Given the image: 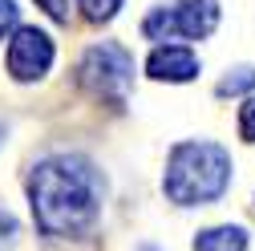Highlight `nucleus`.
Listing matches in <instances>:
<instances>
[{
	"label": "nucleus",
	"mask_w": 255,
	"mask_h": 251,
	"mask_svg": "<svg viewBox=\"0 0 255 251\" xmlns=\"http://www.w3.org/2000/svg\"><path fill=\"white\" fill-rule=\"evenodd\" d=\"M231 186V154L219 142H178L170 150L162 191L178 207L215 203Z\"/></svg>",
	"instance_id": "obj_2"
},
{
	"label": "nucleus",
	"mask_w": 255,
	"mask_h": 251,
	"mask_svg": "<svg viewBox=\"0 0 255 251\" xmlns=\"http://www.w3.org/2000/svg\"><path fill=\"white\" fill-rule=\"evenodd\" d=\"M195 251H247V231L243 227H207L195 235Z\"/></svg>",
	"instance_id": "obj_7"
},
{
	"label": "nucleus",
	"mask_w": 255,
	"mask_h": 251,
	"mask_svg": "<svg viewBox=\"0 0 255 251\" xmlns=\"http://www.w3.org/2000/svg\"><path fill=\"white\" fill-rule=\"evenodd\" d=\"M102 199H106V178L81 154L45 158L28 174V203H33L37 227L57 239L89 235L93 223L102 219Z\"/></svg>",
	"instance_id": "obj_1"
},
{
	"label": "nucleus",
	"mask_w": 255,
	"mask_h": 251,
	"mask_svg": "<svg viewBox=\"0 0 255 251\" xmlns=\"http://www.w3.org/2000/svg\"><path fill=\"white\" fill-rule=\"evenodd\" d=\"M37 4H45V12H49L53 20H61V24L69 20V0H37Z\"/></svg>",
	"instance_id": "obj_13"
},
{
	"label": "nucleus",
	"mask_w": 255,
	"mask_h": 251,
	"mask_svg": "<svg viewBox=\"0 0 255 251\" xmlns=\"http://www.w3.org/2000/svg\"><path fill=\"white\" fill-rule=\"evenodd\" d=\"M49 65H53V41H49V33H41V28H33V24L16 28V37L8 45V73L28 85V81H41L49 73Z\"/></svg>",
	"instance_id": "obj_5"
},
{
	"label": "nucleus",
	"mask_w": 255,
	"mask_h": 251,
	"mask_svg": "<svg viewBox=\"0 0 255 251\" xmlns=\"http://www.w3.org/2000/svg\"><path fill=\"white\" fill-rule=\"evenodd\" d=\"M77 81L85 93L102 98L110 106H126L134 89V57L126 53L122 45L114 41H102V45H89L81 65H77Z\"/></svg>",
	"instance_id": "obj_3"
},
{
	"label": "nucleus",
	"mask_w": 255,
	"mask_h": 251,
	"mask_svg": "<svg viewBox=\"0 0 255 251\" xmlns=\"http://www.w3.org/2000/svg\"><path fill=\"white\" fill-rule=\"evenodd\" d=\"M81 4V12H85V20H93V24H102V20H110L118 8H122V0H77Z\"/></svg>",
	"instance_id": "obj_9"
},
{
	"label": "nucleus",
	"mask_w": 255,
	"mask_h": 251,
	"mask_svg": "<svg viewBox=\"0 0 255 251\" xmlns=\"http://www.w3.org/2000/svg\"><path fill=\"white\" fill-rule=\"evenodd\" d=\"M239 134H243V142H255V98H247L239 106Z\"/></svg>",
	"instance_id": "obj_11"
},
{
	"label": "nucleus",
	"mask_w": 255,
	"mask_h": 251,
	"mask_svg": "<svg viewBox=\"0 0 255 251\" xmlns=\"http://www.w3.org/2000/svg\"><path fill=\"white\" fill-rule=\"evenodd\" d=\"M146 73L154 81H190L199 77V57L186 45H158L146 61Z\"/></svg>",
	"instance_id": "obj_6"
},
{
	"label": "nucleus",
	"mask_w": 255,
	"mask_h": 251,
	"mask_svg": "<svg viewBox=\"0 0 255 251\" xmlns=\"http://www.w3.org/2000/svg\"><path fill=\"white\" fill-rule=\"evenodd\" d=\"M20 28V8L16 0H0V41H4L8 33H16Z\"/></svg>",
	"instance_id": "obj_10"
},
{
	"label": "nucleus",
	"mask_w": 255,
	"mask_h": 251,
	"mask_svg": "<svg viewBox=\"0 0 255 251\" xmlns=\"http://www.w3.org/2000/svg\"><path fill=\"white\" fill-rule=\"evenodd\" d=\"M255 85V69L251 65H239V69H231L227 77L219 81V98H235V93H247Z\"/></svg>",
	"instance_id": "obj_8"
},
{
	"label": "nucleus",
	"mask_w": 255,
	"mask_h": 251,
	"mask_svg": "<svg viewBox=\"0 0 255 251\" xmlns=\"http://www.w3.org/2000/svg\"><path fill=\"white\" fill-rule=\"evenodd\" d=\"M0 134H4V130H0Z\"/></svg>",
	"instance_id": "obj_14"
},
{
	"label": "nucleus",
	"mask_w": 255,
	"mask_h": 251,
	"mask_svg": "<svg viewBox=\"0 0 255 251\" xmlns=\"http://www.w3.org/2000/svg\"><path fill=\"white\" fill-rule=\"evenodd\" d=\"M16 235H20V227H16V219H12L8 211H0V251H8V247L16 243Z\"/></svg>",
	"instance_id": "obj_12"
},
{
	"label": "nucleus",
	"mask_w": 255,
	"mask_h": 251,
	"mask_svg": "<svg viewBox=\"0 0 255 251\" xmlns=\"http://www.w3.org/2000/svg\"><path fill=\"white\" fill-rule=\"evenodd\" d=\"M215 24H219V4L215 0H178V4H170V8H154L142 20V33L150 41L174 45V41H203V37H211Z\"/></svg>",
	"instance_id": "obj_4"
}]
</instances>
